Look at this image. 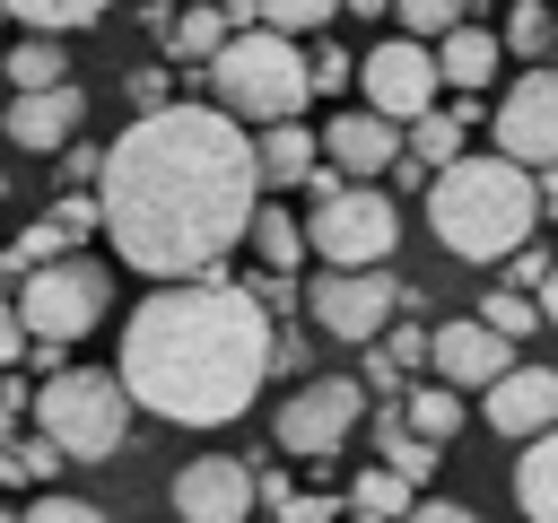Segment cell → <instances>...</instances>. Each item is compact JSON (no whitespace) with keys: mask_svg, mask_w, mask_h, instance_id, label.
<instances>
[{"mask_svg":"<svg viewBox=\"0 0 558 523\" xmlns=\"http://www.w3.org/2000/svg\"><path fill=\"white\" fill-rule=\"evenodd\" d=\"M105 244L157 288L227 279V253L253 235L262 209V166L253 131L227 122L218 105H157L131 113V131L105 148L96 174Z\"/></svg>","mask_w":558,"mask_h":523,"instance_id":"1","label":"cell"},{"mask_svg":"<svg viewBox=\"0 0 558 523\" xmlns=\"http://www.w3.org/2000/svg\"><path fill=\"white\" fill-rule=\"evenodd\" d=\"M113 384L166 427H235L270 384V314L244 279L157 288L122 323Z\"/></svg>","mask_w":558,"mask_h":523,"instance_id":"2","label":"cell"},{"mask_svg":"<svg viewBox=\"0 0 558 523\" xmlns=\"http://www.w3.org/2000/svg\"><path fill=\"white\" fill-rule=\"evenodd\" d=\"M427 227L462 262H514L532 244V227H541V174L506 166L497 148L488 157H462V166H445L427 183Z\"/></svg>","mask_w":558,"mask_h":523,"instance_id":"3","label":"cell"},{"mask_svg":"<svg viewBox=\"0 0 558 523\" xmlns=\"http://www.w3.org/2000/svg\"><path fill=\"white\" fill-rule=\"evenodd\" d=\"M209 105L244 131H279V122H305L314 105V78H305V44H279L262 26L227 35V52L209 61Z\"/></svg>","mask_w":558,"mask_h":523,"instance_id":"4","label":"cell"},{"mask_svg":"<svg viewBox=\"0 0 558 523\" xmlns=\"http://www.w3.org/2000/svg\"><path fill=\"white\" fill-rule=\"evenodd\" d=\"M35 427H44V445H52L61 462H105V453H122V436H131V392H122L105 366H61V375H44V392H35Z\"/></svg>","mask_w":558,"mask_h":523,"instance_id":"5","label":"cell"},{"mask_svg":"<svg viewBox=\"0 0 558 523\" xmlns=\"http://www.w3.org/2000/svg\"><path fill=\"white\" fill-rule=\"evenodd\" d=\"M392 244H401L392 192H375V183H331V192H314V218H305V253H314V262H331V270H384Z\"/></svg>","mask_w":558,"mask_h":523,"instance_id":"6","label":"cell"},{"mask_svg":"<svg viewBox=\"0 0 558 523\" xmlns=\"http://www.w3.org/2000/svg\"><path fill=\"white\" fill-rule=\"evenodd\" d=\"M105 305H113V279H105V262H87V253L44 262L35 279H17V323H26L35 349H70V340H87V331L105 323Z\"/></svg>","mask_w":558,"mask_h":523,"instance_id":"7","label":"cell"},{"mask_svg":"<svg viewBox=\"0 0 558 523\" xmlns=\"http://www.w3.org/2000/svg\"><path fill=\"white\" fill-rule=\"evenodd\" d=\"M392 314H401V279L392 270H323L305 288V323L323 340H340V349H375L392 331Z\"/></svg>","mask_w":558,"mask_h":523,"instance_id":"8","label":"cell"},{"mask_svg":"<svg viewBox=\"0 0 558 523\" xmlns=\"http://www.w3.org/2000/svg\"><path fill=\"white\" fill-rule=\"evenodd\" d=\"M436 96H445V78H436V52H427V44L384 35V44L357 52V105L384 113L392 131H410L418 113H436Z\"/></svg>","mask_w":558,"mask_h":523,"instance_id":"9","label":"cell"},{"mask_svg":"<svg viewBox=\"0 0 558 523\" xmlns=\"http://www.w3.org/2000/svg\"><path fill=\"white\" fill-rule=\"evenodd\" d=\"M357 418H366V384H357V375H305V384L279 401L270 436H279V453L323 462V453H340V445H349V427H357Z\"/></svg>","mask_w":558,"mask_h":523,"instance_id":"10","label":"cell"},{"mask_svg":"<svg viewBox=\"0 0 558 523\" xmlns=\"http://www.w3.org/2000/svg\"><path fill=\"white\" fill-rule=\"evenodd\" d=\"M497 157L523 166V174H558V61L549 70H523L506 96H497Z\"/></svg>","mask_w":558,"mask_h":523,"instance_id":"11","label":"cell"},{"mask_svg":"<svg viewBox=\"0 0 558 523\" xmlns=\"http://www.w3.org/2000/svg\"><path fill=\"white\" fill-rule=\"evenodd\" d=\"M427 366H436V384H453V392H488V384L514 366V349H506L480 314H453V323L427 331Z\"/></svg>","mask_w":558,"mask_h":523,"instance_id":"12","label":"cell"},{"mask_svg":"<svg viewBox=\"0 0 558 523\" xmlns=\"http://www.w3.org/2000/svg\"><path fill=\"white\" fill-rule=\"evenodd\" d=\"M480 410H488V436L541 445V436L558 427V366H506V375L480 392Z\"/></svg>","mask_w":558,"mask_h":523,"instance_id":"13","label":"cell"},{"mask_svg":"<svg viewBox=\"0 0 558 523\" xmlns=\"http://www.w3.org/2000/svg\"><path fill=\"white\" fill-rule=\"evenodd\" d=\"M174 514L183 523H244L253 514V462L235 453H192L174 471Z\"/></svg>","mask_w":558,"mask_h":523,"instance_id":"14","label":"cell"},{"mask_svg":"<svg viewBox=\"0 0 558 523\" xmlns=\"http://www.w3.org/2000/svg\"><path fill=\"white\" fill-rule=\"evenodd\" d=\"M314 139H323V166H331L340 183H366V174H392V166H401V131H392L384 113H366V105H340Z\"/></svg>","mask_w":558,"mask_h":523,"instance_id":"15","label":"cell"},{"mask_svg":"<svg viewBox=\"0 0 558 523\" xmlns=\"http://www.w3.org/2000/svg\"><path fill=\"white\" fill-rule=\"evenodd\" d=\"M78 122H87V96L78 87H44V96H9V139L17 148H35V157H61L70 139H78Z\"/></svg>","mask_w":558,"mask_h":523,"instance_id":"16","label":"cell"},{"mask_svg":"<svg viewBox=\"0 0 558 523\" xmlns=\"http://www.w3.org/2000/svg\"><path fill=\"white\" fill-rule=\"evenodd\" d=\"M497 61H506V35H497V26H480V17H462V26L436 44V78H445L462 105H471V96H488Z\"/></svg>","mask_w":558,"mask_h":523,"instance_id":"17","label":"cell"},{"mask_svg":"<svg viewBox=\"0 0 558 523\" xmlns=\"http://www.w3.org/2000/svg\"><path fill=\"white\" fill-rule=\"evenodd\" d=\"M471 122H480L471 105H436V113H418V122L401 131V166H418V174L436 183L445 166H462V157H471Z\"/></svg>","mask_w":558,"mask_h":523,"instance_id":"18","label":"cell"},{"mask_svg":"<svg viewBox=\"0 0 558 523\" xmlns=\"http://www.w3.org/2000/svg\"><path fill=\"white\" fill-rule=\"evenodd\" d=\"M253 166H262V183H279V192H305V183H314V166H323V139H314V122H279V131H262V139H253Z\"/></svg>","mask_w":558,"mask_h":523,"instance_id":"19","label":"cell"},{"mask_svg":"<svg viewBox=\"0 0 558 523\" xmlns=\"http://www.w3.org/2000/svg\"><path fill=\"white\" fill-rule=\"evenodd\" d=\"M462 410H471V401H462L453 384H410V392H401V427H410L418 445H453V436H462Z\"/></svg>","mask_w":558,"mask_h":523,"instance_id":"20","label":"cell"},{"mask_svg":"<svg viewBox=\"0 0 558 523\" xmlns=\"http://www.w3.org/2000/svg\"><path fill=\"white\" fill-rule=\"evenodd\" d=\"M514 506H523L532 523H558V427H549L541 445H523V462H514Z\"/></svg>","mask_w":558,"mask_h":523,"instance_id":"21","label":"cell"},{"mask_svg":"<svg viewBox=\"0 0 558 523\" xmlns=\"http://www.w3.org/2000/svg\"><path fill=\"white\" fill-rule=\"evenodd\" d=\"M227 35H235L227 9H183V17H166V52H174V61H218Z\"/></svg>","mask_w":558,"mask_h":523,"instance_id":"22","label":"cell"},{"mask_svg":"<svg viewBox=\"0 0 558 523\" xmlns=\"http://www.w3.org/2000/svg\"><path fill=\"white\" fill-rule=\"evenodd\" d=\"M0 78L17 87V96H44V87H70V52L61 44H9V61H0Z\"/></svg>","mask_w":558,"mask_h":523,"instance_id":"23","label":"cell"},{"mask_svg":"<svg viewBox=\"0 0 558 523\" xmlns=\"http://www.w3.org/2000/svg\"><path fill=\"white\" fill-rule=\"evenodd\" d=\"M410 506H418V488L392 479L384 462H375V471H349V514H366V523H401Z\"/></svg>","mask_w":558,"mask_h":523,"instance_id":"24","label":"cell"},{"mask_svg":"<svg viewBox=\"0 0 558 523\" xmlns=\"http://www.w3.org/2000/svg\"><path fill=\"white\" fill-rule=\"evenodd\" d=\"M9 17H17V26L35 35V44H61V35H87V26L105 17V9H96V0H17Z\"/></svg>","mask_w":558,"mask_h":523,"instance_id":"25","label":"cell"},{"mask_svg":"<svg viewBox=\"0 0 558 523\" xmlns=\"http://www.w3.org/2000/svg\"><path fill=\"white\" fill-rule=\"evenodd\" d=\"M244 244H253V253L270 262V279H288V270H296V253H305V227H296L288 209H270V200H262V209H253V235H244Z\"/></svg>","mask_w":558,"mask_h":523,"instance_id":"26","label":"cell"},{"mask_svg":"<svg viewBox=\"0 0 558 523\" xmlns=\"http://www.w3.org/2000/svg\"><path fill=\"white\" fill-rule=\"evenodd\" d=\"M549 44H558V9H549V0H523V9L506 17V52L532 61V70H549Z\"/></svg>","mask_w":558,"mask_h":523,"instance_id":"27","label":"cell"},{"mask_svg":"<svg viewBox=\"0 0 558 523\" xmlns=\"http://www.w3.org/2000/svg\"><path fill=\"white\" fill-rule=\"evenodd\" d=\"M375 445H384V471H392V479H410V488L436 471V445H418V436L401 427V410H384V418H375Z\"/></svg>","mask_w":558,"mask_h":523,"instance_id":"28","label":"cell"},{"mask_svg":"<svg viewBox=\"0 0 558 523\" xmlns=\"http://www.w3.org/2000/svg\"><path fill=\"white\" fill-rule=\"evenodd\" d=\"M253 26H262V35H279V44H305V35H323V26H331V9H323V0H262V9H253Z\"/></svg>","mask_w":558,"mask_h":523,"instance_id":"29","label":"cell"},{"mask_svg":"<svg viewBox=\"0 0 558 523\" xmlns=\"http://www.w3.org/2000/svg\"><path fill=\"white\" fill-rule=\"evenodd\" d=\"M462 17H471V9H453V0H401V44H427V52H436Z\"/></svg>","mask_w":558,"mask_h":523,"instance_id":"30","label":"cell"},{"mask_svg":"<svg viewBox=\"0 0 558 523\" xmlns=\"http://www.w3.org/2000/svg\"><path fill=\"white\" fill-rule=\"evenodd\" d=\"M44 262H70V244H61V227H52V218H44V227H26V235L0 253V270H17V279H35Z\"/></svg>","mask_w":558,"mask_h":523,"instance_id":"31","label":"cell"},{"mask_svg":"<svg viewBox=\"0 0 558 523\" xmlns=\"http://www.w3.org/2000/svg\"><path fill=\"white\" fill-rule=\"evenodd\" d=\"M480 323H488V331H497V340L514 349L523 331H541V305H532V296H514V288H488V305H480Z\"/></svg>","mask_w":558,"mask_h":523,"instance_id":"32","label":"cell"},{"mask_svg":"<svg viewBox=\"0 0 558 523\" xmlns=\"http://www.w3.org/2000/svg\"><path fill=\"white\" fill-rule=\"evenodd\" d=\"M52 227H61V244H70V253H78V235H105L96 192H61V200H52Z\"/></svg>","mask_w":558,"mask_h":523,"instance_id":"33","label":"cell"},{"mask_svg":"<svg viewBox=\"0 0 558 523\" xmlns=\"http://www.w3.org/2000/svg\"><path fill=\"white\" fill-rule=\"evenodd\" d=\"M305 78H314V96H340V87H349V52H340V44H314V52H305Z\"/></svg>","mask_w":558,"mask_h":523,"instance_id":"34","label":"cell"},{"mask_svg":"<svg viewBox=\"0 0 558 523\" xmlns=\"http://www.w3.org/2000/svg\"><path fill=\"white\" fill-rule=\"evenodd\" d=\"M17 523H105V514H96L87 497H35V506H26Z\"/></svg>","mask_w":558,"mask_h":523,"instance_id":"35","label":"cell"},{"mask_svg":"<svg viewBox=\"0 0 558 523\" xmlns=\"http://www.w3.org/2000/svg\"><path fill=\"white\" fill-rule=\"evenodd\" d=\"M35 410V392L17 384V375H0V453H9V436H17V418Z\"/></svg>","mask_w":558,"mask_h":523,"instance_id":"36","label":"cell"},{"mask_svg":"<svg viewBox=\"0 0 558 523\" xmlns=\"http://www.w3.org/2000/svg\"><path fill=\"white\" fill-rule=\"evenodd\" d=\"M26 349H35V340H26V323H17V296H0V375H9Z\"/></svg>","mask_w":558,"mask_h":523,"instance_id":"37","label":"cell"},{"mask_svg":"<svg viewBox=\"0 0 558 523\" xmlns=\"http://www.w3.org/2000/svg\"><path fill=\"white\" fill-rule=\"evenodd\" d=\"M375 349H384V357H392V366H401V375H410V366H418V357H427V331H418V323H410V331H384V340H375Z\"/></svg>","mask_w":558,"mask_h":523,"instance_id":"38","label":"cell"},{"mask_svg":"<svg viewBox=\"0 0 558 523\" xmlns=\"http://www.w3.org/2000/svg\"><path fill=\"white\" fill-rule=\"evenodd\" d=\"M401 523H480V514H471L462 497H418V506H410Z\"/></svg>","mask_w":558,"mask_h":523,"instance_id":"39","label":"cell"},{"mask_svg":"<svg viewBox=\"0 0 558 523\" xmlns=\"http://www.w3.org/2000/svg\"><path fill=\"white\" fill-rule=\"evenodd\" d=\"M270 375H305V331H270Z\"/></svg>","mask_w":558,"mask_h":523,"instance_id":"40","label":"cell"},{"mask_svg":"<svg viewBox=\"0 0 558 523\" xmlns=\"http://www.w3.org/2000/svg\"><path fill=\"white\" fill-rule=\"evenodd\" d=\"M357 384H366V401H375V392H401V366H392L384 349H366V366H357Z\"/></svg>","mask_w":558,"mask_h":523,"instance_id":"41","label":"cell"},{"mask_svg":"<svg viewBox=\"0 0 558 523\" xmlns=\"http://www.w3.org/2000/svg\"><path fill=\"white\" fill-rule=\"evenodd\" d=\"M166 105V70H131V113H157Z\"/></svg>","mask_w":558,"mask_h":523,"instance_id":"42","label":"cell"},{"mask_svg":"<svg viewBox=\"0 0 558 523\" xmlns=\"http://www.w3.org/2000/svg\"><path fill=\"white\" fill-rule=\"evenodd\" d=\"M17 471H26V479H52V471H61V453L35 436V445H17Z\"/></svg>","mask_w":558,"mask_h":523,"instance_id":"43","label":"cell"},{"mask_svg":"<svg viewBox=\"0 0 558 523\" xmlns=\"http://www.w3.org/2000/svg\"><path fill=\"white\" fill-rule=\"evenodd\" d=\"M532 305H541V323H549V331H558V270H549V288H541V296H532Z\"/></svg>","mask_w":558,"mask_h":523,"instance_id":"44","label":"cell"},{"mask_svg":"<svg viewBox=\"0 0 558 523\" xmlns=\"http://www.w3.org/2000/svg\"><path fill=\"white\" fill-rule=\"evenodd\" d=\"M541 218H558V174H541Z\"/></svg>","mask_w":558,"mask_h":523,"instance_id":"45","label":"cell"},{"mask_svg":"<svg viewBox=\"0 0 558 523\" xmlns=\"http://www.w3.org/2000/svg\"><path fill=\"white\" fill-rule=\"evenodd\" d=\"M0 523H17V514H0Z\"/></svg>","mask_w":558,"mask_h":523,"instance_id":"46","label":"cell"},{"mask_svg":"<svg viewBox=\"0 0 558 523\" xmlns=\"http://www.w3.org/2000/svg\"><path fill=\"white\" fill-rule=\"evenodd\" d=\"M0 192H9V174H0Z\"/></svg>","mask_w":558,"mask_h":523,"instance_id":"47","label":"cell"},{"mask_svg":"<svg viewBox=\"0 0 558 523\" xmlns=\"http://www.w3.org/2000/svg\"><path fill=\"white\" fill-rule=\"evenodd\" d=\"M0 61H9V44H0Z\"/></svg>","mask_w":558,"mask_h":523,"instance_id":"48","label":"cell"}]
</instances>
